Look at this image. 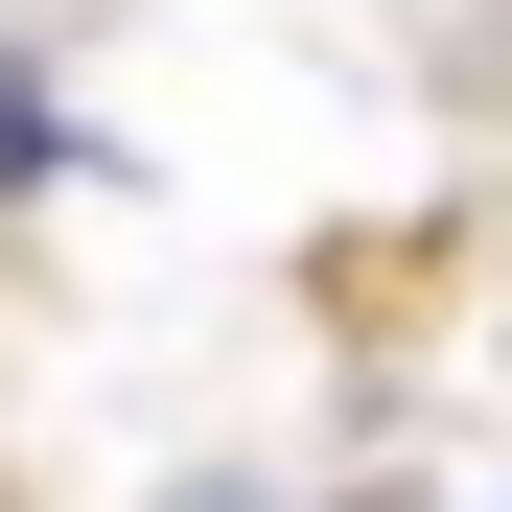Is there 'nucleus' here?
Wrapping results in <instances>:
<instances>
[{"label": "nucleus", "instance_id": "nucleus-1", "mask_svg": "<svg viewBox=\"0 0 512 512\" xmlns=\"http://www.w3.org/2000/svg\"><path fill=\"white\" fill-rule=\"evenodd\" d=\"M47 163H70V117L24 94V70H0V187H47Z\"/></svg>", "mask_w": 512, "mask_h": 512}, {"label": "nucleus", "instance_id": "nucleus-2", "mask_svg": "<svg viewBox=\"0 0 512 512\" xmlns=\"http://www.w3.org/2000/svg\"><path fill=\"white\" fill-rule=\"evenodd\" d=\"M163 512H280V489H256V466H187V489H163Z\"/></svg>", "mask_w": 512, "mask_h": 512}]
</instances>
